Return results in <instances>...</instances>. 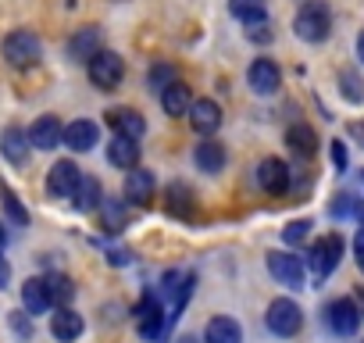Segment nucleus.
Segmentation results:
<instances>
[{
    "mask_svg": "<svg viewBox=\"0 0 364 343\" xmlns=\"http://www.w3.org/2000/svg\"><path fill=\"white\" fill-rule=\"evenodd\" d=\"M293 29H296V36L304 43L328 40V33H332V11H328V4H325V0H307V4L296 11V19H293Z\"/></svg>",
    "mask_w": 364,
    "mask_h": 343,
    "instance_id": "f257e3e1",
    "label": "nucleus"
},
{
    "mask_svg": "<svg viewBox=\"0 0 364 343\" xmlns=\"http://www.w3.org/2000/svg\"><path fill=\"white\" fill-rule=\"evenodd\" d=\"M43 58V43L33 29H15L4 36V61L11 68H33Z\"/></svg>",
    "mask_w": 364,
    "mask_h": 343,
    "instance_id": "f03ea898",
    "label": "nucleus"
},
{
    "mask_svg": "<svg viewBox=\"0 0 364 343\" xmlns=\"http://www.w3.org/2000/svg\"><path fill=\"white\" fill-rule=\"evenodd\" d=\"M339 258H343V240H339L336 233H328V236L314 240V247H311V254H307V265H311L314 279L321 283V279H328V275L336 272Z\"/></svg>",
    "mask_w": 364,
    "mask_h": 343,
    "instance_id": "7ed1b4c3",
    "label": "nucleus"
},
{
    "mask_svg": "<svg viewBox=\"0 0 364 343\" xmlns=\"http://www.w3.org/2000/svg\"><path fill=\"white\" fill-rule=\"evenodd\" d=\"M264 322H268V329H272L275 336H296V332H300V325H304V311H300V304H296V300L279 297V300H272V304H268Z\"/></svg>",
    "mask_w": 364,
    "mask_h": 343,
    "instance_id": "20e7f679",
    "label": "nucleus"
},
{
    "mask_svg": "<svg viewBox=\"0 0 364 343\" xmlns=\"http://www.w3.org/2000/svg\"><path fill=\"white\" fill-rule=\"evenodd\" d=\"M90 79L97 90H114L125 79V61L114 51H97L90 58Z\"/></svg>",
    "mask_w": 364,
    "mask_h": 343,
    "instance_id": "39448f33",
    "label": "nucleus"
},
{
    "mask_svg": "<svg viewBox=\"0 0 364 343\" xmlns=\"http://www.w3.org/2000/svg\"><path fill=\"white\" fill-rule=\"evenodd\" d=\"M360 311H357V304L350 300V297H339V300H332L328 307H325V325L336 332V336H353L357 329H360Z\"/></svg>",
    "mask_w": 364,
    "mask_h": 343,
    "instance_id": "423d86ee",
    "label": "nucleus"
},
{
    "mask_svg": "<svg viewBox=\"0 0 364 343\" xmlns=\"http://www.w3.org/2000/svg\"><path fill=\"white\" fill-rule=\"evenodd\" d=\"M268 272H272V279H279L282 286H289V290H300L304 286V261L296 258V254H286V250H272L268 254Z\"/></svg>",
    "mask_w": 364,
    "mask_h": 343,
    "instance_id": "0eeeda50",
    "label": "nucleus"
},
{
    "mask_svg": "<svg viewBox=\"0 0 364 343\" xmlns=\"http://www.w3.org/2000/svg\"><path fill=\"white\" fill-rule=\"evenodd\" d=\"M247 83H250L254 93L272 97V93L282 86V72H279V65H275L272 58H257V61L247 68Z\"/></svg>",
    "mask_w": 364,
    "mask_h": 343,
    "instance_id": "6e6552de",
    "label": "nucleus"
},
{
    "mask_svg": "<svg viewBox=\"0 0 364 343\" xmlns=\"http://www.w3.org/2000/svg\"><path fill=\"white\" fill-rule=\"evenodd\" d=\"M79 179H82V172H79L75 161H58L47 172V194L50 197H72L75 186H79Z\"/></svg>",
    "mask_w": 364,
    "mask_h": 343,
    "instance_id": "1a4fd4ad",
    "label": "nucleus"
},
{
    "mask_svg": "<svg viewBox=\"0 0 364 343\" xmlns=\"http://www.w3.org/2000/svg\"><path fill=\"white\" fill-rule=\"evenodd\" d=\"M257 186H261L264 194H272V197L286 194V190H289V168H286V161L264 157V161L257 164Z\"/></svg>",
    "mask_w": 364,
    "mask_h": 343,
    "instance_id": "9d476101",
    "label": "nucleus"
},
{
    "mask_svg": "<svg viewBox=\"0 0 364 343\" xmlns=\"http://www.w3.org/2000/svg\"><path fill=\"white\" fill-rule=\"evenodd\" d=\"M136 322H139V332H143L146 339H161V336H164V311H161L157 297H143V300H139Z\"/></svg>",
    "mask_w": 364,
    "mask_h": 343,
    "instance_id": "9b49d317",
    "label": "nucleus"
},
{
    "mask_svg": "<svg viewBox=\"0 0 364 343\" xmlns=\"http://www.w3.org/2000/svg\"><path fill=\"white\" fill-rule=\"evenodd\" d=\"M190 125H193L200 136L215 132V129L222 125V107H218L215 100H208V97L193 100V104H190Z\"/></svg>",
    "mask_w": 364,
    "mask_h": 343,
    "instance_id": "f8f14e48",
    "label": "nucleus"
},
{
    "mask_svg": "<svg viewBox=\"0 0 364 343\" xmlns=\"http://www.w3.org/2000/svg\"><path fill=\"white\" fill-rule=\"evenodd\" d=\"M0 154H4L11 164H26L29 161V132L18 125H8L4 136H0Z\"/></svg>",
    "mask_w": 364,
    "mask_h": 343,
    "instance_id": "ddd939ff",
    "label": "nucleus"
},
{
    "mask_svg": "<svg viewBox=\"0 0 364 343\" xmlns=\"http://www.w3.org/2000/svg\"><path fill=\"white\" fill-rule=\"evenodd\" d=\"M107 125H111V132H118V136H132V139H139L143 129H146L143 115L132 111V107H111V111H107Z\"/></svg>",
    "mask_w": 364,
    "mask_h": 343,
    "instance_id": "4468645a",
    "label": "nucleus"
},
{
    "mask_svg": "<svg viewBox=\"0 0 364 343\" xmlns=\"http://www.w3.org/2000/svg\"><path fill=\"white\" fill-rule=\"evenodd\" d=\"M190 104H193V97H190V86H186V83L171 79V83L161 90V107H164V115H171V118L190 115Z\"/></svg>",
    "mask_w": 364,
    "mask_h": 343,
    "instance_id": "2eb2a0df",
    "label": "nucleus"
},
{
    "mask_svg": "<svg viewBox=\"0 0 364 343\" xmlns=\"http://www.w3.org/2000/svg\"><path fill=\"white\" fill-rule=\"evenodd\" d=\"M61 122L54 118V115H43V118H36L33 125H29V143L33 147H40V150H54L58 147V139H61Z\"/></svg>",
    "mask_w": 364,
    "mask_h": 343,
    "instance_id": "dca6fc26",
    "label": "nucleus"
},
{
    "mask_svg": "<svg viewBox=\"0 0 364 343\" xmlns=\"http://www.w3.org/2000/svg\"><path fill=\"white\" fill-rule=\"evenodd\" d=\"M61 143H65V147H72V150H93V147H97V122L79 118V122L65 125Z\"/></svg>",
    "mask_w": 364,
    "mask_h": 343,
    "instance_id": "f3484780",
    "label": "nucleus"
},
{
    "mask_svg": "<svg viewBox=\"0 0 364 343\" xmlns=\"http://www.w3.org/2000/svg\"><path fill=\"white\" fill-rule=\"evenodd\" d=\"M82 315L79 311H72V307H58V315L50 318V332H54V339H61V343H72V339H79L82 336Z\"/></svg>",
    "mask_w": 364,
    "mask_h": 343,
    "instance_id": "a211bd4d",
    "label": "nucleus"
},
{
    "mask_svg": "<svg viewBox=\"0 0 364 343\" xmlns=\"http://www.w3.org/2000/svg\"><path fill=\"white\" fill-rule=\"evenodd\" d=\"M150 194H154V172L132 164L129 176H125V201L129 204H143V201H150Z\"/></svg>",
    "mask_w": 364,
    "mask_h": 343,
    "instance_id": "6ab92c4d",
    "label": "nucleus"
},
{
    "mask_svg": "<svg viewBox=\"0 0 364 343\" xmlns=\"http://www.w3.org/2000/svg\"><path fill=\"white\" fill-rule=\"evenodd\" d=\"M204 343H243V329H240L236 318L218 315V318L208 322V329H204Z\"/></svg>",
    "mask_w": 364,
    "mask_h": 343,
    "instance_id": "aec40b11",
    "label": "nucleus"
},
{
    "mask_svg": "<svg viewBox=\"0 0 364 343\" xmlns=\"http://www.w3.org/2000/svg\"><path fill=\"white\" fill-rule=\"evenodd\" d=\"M193 161H197V168H200V172L215 176V172H222V168H225V147H222L218 139H204V143L197 147Z\"/></svg>",
    "mask_w": 364,
    "mask_h": 343,
    "instance_id": "412c9836",
    "label": "nucleus"
},
{
    "mask_svg": "<svg viewBox=\"0 0 364 343\" xmlns=\"http://www.w3.org/2000/svg\"><path fill=\"white\" fill-rule=\"evenodd\" d=\"M107 161L118 164V168H132V164L139 161V143H136L132 136H118V132H114V139H111V147H107Z\"/></svg>",
    "mask_w": 364,
    "mask_h": 343,
    "instance_id": "4be33fe9",
    "label": "nucleus"
},
{
    "mask_svg": "<svg viewBox=\"0 0 364 343\" xmlns=\"http://www.w3.org/2000/svg\"><path fill=\"white\" fill-rule=\"evenodd\" d=\"M22 304L29 315H43L50 307V293H47V279H29L22 286Z\"/></svg>",
    "mask_w": 364,
    "mask_h": 343,
    "instance_id": "5701e85b",
    "label": "nucleus"
},
{
    "mask_svg": "<svg viewBox=\"0 0 364 343\" xmlns=\"http://www.w3.org/2000/svg\"><path fill=\"white\" fill-rule=\"evenodd\" d=\"M100 51V29H79L75 36H72V43H68V54L72 58H79V61H86V58H93Z\"/></svg>",
    "mask_w": 364,
    "mask_h": 343,
    "instance_id": "b1692460",
    "label": "nucleus"
},
{
    "mask_svg": "<svg viewBox=\"0 0 364 343\" xmlns=\"http://www.w3.org/2000/svg\"><path fill=\"white\" fill-rule=\"evenodd\" d=\"M286 143H289V150H293V154L311 157V154H314V147H318V136H314V129H311V125H293V129L286 132Z\"/></svg>",
    "mask_w": 364,
    "mask_h": 343,
    "instance_id": "393cba45",
    "label": "nucleus"
},
{
    "mask_svg": "<svg viewBox=\"0 0 364 343\" xmlns=\"http://www.w3.org/2000/svg\"><path fill=\"white\" fill-rule=\"evenodd\" d=\"M72 201H75L79 211H93V208H100V183L90 179V176H82L79 186H75V194H72Z\"/></svg>",
    "mask_w": 364,
    "mask_h": 343,
    "instance_id": "a878e982",
    "label": "nucleus"
},
{
    "mask_svg": "<svg viewBox=\"0 0 364 343\" xmlns=\"http://www.w3.org/2000/svg\"><path fill=\"white\" fill-rule=\"evenodd\" d=\"M229 11H232L243 26H254V22H264L268 4H264V0H229Z\"/></svg>",
    "mask_w": 364,
    "mask_h": 343,
    "instance_id": "bb28decb",
    "label": "nucleus"
},
{
    "mask_svg": "<svg viewBox=\"0 0 364 343\" xmlns=\"http://www.w3.org/2000/svg\"><path fill=\"white\" fill-rule=\"evenodd\" d=\"M47 293H50V304H58V307H68V300L75 297V283L68 279V275H47Z\"/></svg>",
    "mask_w": 364,
    "mask_h": 343,
    "instance_id": "cd10ccee",
    "label": "nucleus"
},
{
    "mask_svg": "<svg viewBox=\"0 0 364 343\" xmlns=\"http://www.w3.org/2000/svg\"><path fill=\"white\" fill-rule=\"evenodd\" d=\"M0 197H4V211L11 215V222H15V226H26V222H29V211L22 208V201L15 197V190H11V186H0Z\"/></svg>",
    "mask_w": 364,
    "mask_h": 343,
    "instance_id": "c85d7f7f",
    "label": "nucleus"
},
{
    "mask_svg": "<svg viewBox=\"0 0 364 343\" xmlns=\"http://www.w3.org/2000/svg\"><path fill=\"white\" fill-rule=\"evenodd\" d=\"M339 83H343V93H346V100H364V83H360V75H353V72H343V75H339Z\"/></svg>",
    "mask_w": 364,
    "mask_h": 343,
    "instance_id": "c756f323",
    "label": "nucleus"
},
{
    "mask_svg": "<svg viewBox=\"0 0 364 343\" xmlns=\"http://www.w3.org/2000/svg\"><path fill=\"white\" fill-rule=\"evenodd\" d=\"M104 222H107V229H122L129 222V211L122 204H104Z\"/></svg>",
    "mask_w": 364,
    "mask_h": 343,
    "instance_id": "7c9ffc66",
    "label": "nucleus"
},
{
    "mask_svg": "<svg viewBox=\"0 0 364 343\" xmlns=\"http://www.w3.org/2000/svg\"><path fill=\"white\" fill-rule=\"evenodd\" d=\"M307 229H311V222H304V218H300V222H289V226L282 229V240H286V243H304V240H307Z\"/></svg>",
    "mask_w": 364,
    "mask_h": 343,
    "instance_id": "2f4dec72",
    "label": "nucleus"
},
{
    "mask_svg": "<svg viewBox=\"0 0 364 343\" xmlns=\"http://www.w3.org/2000/svg\"><path fill=\"white\" fill-rule=\"evenodd\" d=\"M171 79H175L171 65H157V68L150 72V90H157V93H161V90H164V86H168Z\"/></svg>",
    "mask_w": 364,
    "mask_h": 343,
    "instance_id": "473e14b6",
    "label": "nucleus"
},
{
    "mask_svg": "<svg viewBox=\"0 0 364 343\" xmlns=\"http://www.w3.org/2000/svg\"><path fill=\"white\" fill-rule=\"evenodd\" d=\"M247 36H250V40H261V43H268V40H272V33H268V22H254V26H247Z\"/></svg>",
    "mask_w": 364,
    "mask_h": 343,
    "instance_id": "72a5a7b5",
    "label": "nucleus"
},
{
    "mask_svg": "<svg viewBox=\"0 0 364 343\" xmlns=\"http://www.w3.org/2000/svg\"><path fill=\"white\" fill-rule=\"evenodd\" d=\"M353 258H357V268L364 272V222H360V229L353 236Z\"/></svg>",
    "mask_w": 364,
    "mask_h": 343,
    "instance_id": "f704fd0d",
    "label": "nucleus"
},
{
    "mask_svg": "<svg viewBox=\"0 0 364 343\" xmlns=\"http://www.w3.org/2000/svg\"><path fill=\"white\" fill-rule=\"evenodd\" d=\"M11 325L18 329V336H33V318L26 322V315H22V311H15V315H11Z\"/></svg>",
    "mask_w": 364,
    "mask_h": 343,
    "instance_id": "c9c22d12",
    "label": "nucleus"
},
{
    "mask_svg": "<svg viewBox=\"0 0 364 343\" xmlns=\"http://www.w3.org/2000/svg\"><path fill=\"white\" fill-rule=\"evenodd\" d=\"M332 161H336L339 172L346 168V147H343V139H332Z\"/></svg>",
    "mask_w": 364,
    "mask_h": 343,
    "instance_id": "e433bc0d",
    "label": "nucleus"
},
{
    "mask_svg": "<svg viewBox=\"0 0 364 343\" xmlns=\"http://www.w3.org/2000/svg\"><path fill=\"white\" fill-rule=\"evenodd\" d=\"M8 279H11V265H8L4 258H0V290L8 286Z\"/></svg>",
    "mask_w": 364,
    "mask_h": 343,
    "instance_id": "4c0bfd02",
    "label": "nucleus"
},
{
    "mask_svg": "<svg viewBox=\"0 0 364 343\" xmlns=\"http://www.w3.org/2000/svg\"><path fill=\"white\" fill-rule=\"evenodd\" d=\"M353 304H357V311L364 315V290H357V297H353Z\"/></svg>",
    "mask_w": 364,
    "mask_h": 343,
    "instance_id": "58836bf2",
    "label": "nucleus"
},
{
    "mask_svg": "<svg viewBox=\"0 0 364 343\" xmlns=\"http://www.w3.org/2000/svg\"><path fill=\"white\" fill-rule=\"evenodd\" d=\"M357 58H360V61H364V33H360V36H357Z\"/></svg>",
    "mask_w": 364,
    "mask_h": 343,
    "instance_id": "ea45409f",
    "label": "nucleus"
},
{
    "mask_svg": "<svg viewBox=\"0 0 364 343\" xmlns=\"http://www.w3.org/2000/svg\"><path fill=\"white\" fill-rule=\"evenodd\" d=\"M4 247H8V233H4V226H0V254H4Z\"/></svg>",
    "mask_w": 364,
    "mask_h": 343,
    "instance_id": "a19ab883",
    "label": "nucleus"
},
{
    "mask_svg": "<svg viewBox=\"0 0 364 343\" xmlns=\"http://www.w3.org/2000/svg\"><path fill=\"white\" fill-rule=\"evenodd\" d=\"M175 343H200V339H197V336H178Z\"/></svg>",
    "mask_w": 364,
    "mask_h": 343,
    "instance_id": "79ce46f5",
    "label": "nucleus"
}]
</instances>
